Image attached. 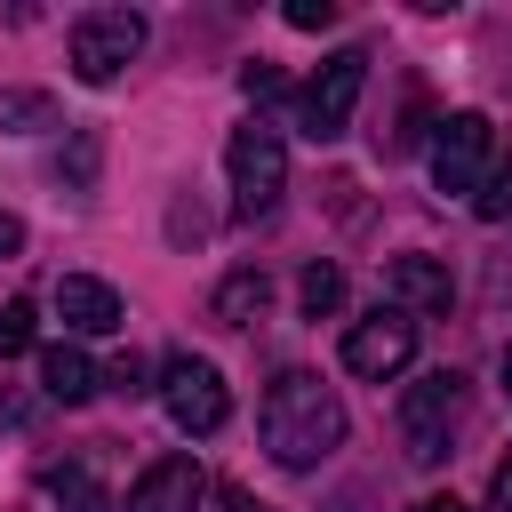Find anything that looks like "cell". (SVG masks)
I'll return each instance as SVG.
<instances>
[{"label": "cell", "instance_id": "25", "mask_svg": "<svg viewBox=\"0 0 512 512\" xmlns=\"http://www.w3.org/2000/svg\"><path fill=\"white\" fill-rule=\"evenodd\" d=\"M16 248H24V224H16L8 208H0V256H16Z\"/></svg>", "mask_w": 512, "mask_h": 512}, {"label": "cell", "instance_id": "17", "mask_svg": "<svg viewBox=\"0 0 512 512\" xmlns=\"http://www.w3.org/2000/svg\"><path fill=\"white\" fill-rule=\"evenodd\" d=\"M472 216H480V224H512V152H504V160L480 176V192H472Z\"/></svg>", "mask_w": 512, "mask_h": 512}, {"label": "cell", "instance_id": "8", "mask_svg": "<svg viewBox=\"0 0 512 512\" xmlns=\"http://www.w3.org/2000/svg\"><path fill=\"white\" fill-rule=\"evenodd\" d=\"M488 144H496L488 112H448V120L432 128V184H440V192H480Z\"/></svg>", "mask_w": 512, "mask_h": 512}, {"label": "cell", "instance_id": "12", "mask_svg": "<svg viewBox=\"0 0 512 512\" xmlns=\"http://www.w3.org/2000/svg\"><path fill=\"white\" fill-rule=\"evenodd\" d=\"M96 384H104V376H96V360H88L80 344H48V352H40V392H48L56 408L96 400Z\"/></svg>", "mask_w": 512, "mask_h": 512}, {"label": "cell", "instance_id": "21", "mask_svg": "<svg viewBox=\"0 0 512 512\" xmlns=\"http://www.w3.org/2000/svg\"><path fill=\"white\" fill-rule=\"evenodd\" d=\"M240 88H248V96H280V72L256 56V64H240Z\"/></svg>", "mask_w": 512, "mask_h": 512}, {"label": "cell", "instance_id": "2", "mask_svg": "<svg viewBox=\"0 0 512 512\" xmlns=\"http://www.w3.org/2000/svg\"><path fill=\"white\" fill-rule=\"evenodd\" d=\"M224 168H232V216H272L280 208V192H288V144H280V128H264V120H248V128H232V144H224Z\"/></svg>", "mask_w": 512, "mask_h": 512}, {"label": "cell", "instance_id": "7", "mask_svg": "<svg viewBox=\"0 0 512 512\" xmlns=\"http://www.w3.org/2000/svg\"><path fill=\"white\" fill-rule=\"evenodd\" d=\"M408 360H416V320H408V312L376 304L368 320L344 328V368H352L360 384H384V376H400Z\"/></svg>", "mask_w": 512, "mask_h": 512}, {"label": "cell", "instance_id": "16", "mask_svg": "<svg viewBox=\"0 0 512 512\" xmlns=\"http://www.w3.org/2000/svg\"><path fill=\"white\" fill-rule=\"evenodd\" d=\"M296 304H304V320H328V312L344 304V272H336V264H304V280H296Z\"/></svg>", "mask_w": 512, "mask_h": 512}, {"label": "cell", "instance_id": "3", "mask_svg": "<svg viewBox=\"0 0 512 512\" xmlns=\"http://www.w3.org/2000/svg\"><path fill=\"white\" fill-rule=\"evenodd\" d=\"M160 408H168V424L176 432H192V440H208V432H224V416H232V392H224V368L216 360H200V352H176L168 368H160Z\"/></svg>", "mask_w": 512, "mask_h": 512}, {"label": "cell", "instance_id": "5", "mask_svg": "<svg viewBox=\"0 0 512 512\" xmlns=\"http://www.w3.org/2000/svg\"><path fill=\"white\" fill-rule=\"evenodd\" d=\"M360 88H368V56H360V48H336V56L304 80V96H296V128H304L312 144H336V136L352 128Z\"/></svg>", "mask_w": 512, "mask_h": 512}, {"label": "cell", "instance_id": "20", "mask_svg": "<svg viewBox=\"0 0 512 512\" xmlns=\"http://www.w3.org/2000/svg\"><path fill=\"white\" fill-rule=\"evenodd\" d=\"M104 384H112V392H128V400H136V392H152V384H144V360H136V352H120V360L104 368Z\"/></svg>", "mask_w": 512, "mask_h": 512}, {"label": "cell", "instance_id": "4", "mask_svg": "<svg viewBox=\"0 0 512 512\" xmlns=\"http://www.w3.org/2000/svg\"><path fill=\"white\" fill-rule=\"evenodd\" d=\"M456 408H464V376L456 368H432L400 392V456L408 464H440L448 456V432H456Z\"/></svg>", "mask_w": 512, "mask_h": 512}, {"label": "cell", "instance_id": "10", "mask_svg": "<svg viewBox=\"0 0 512 512\" xmlns=\"http://www.w3.org/2000/svg\"><path fill=\"white\" fill-rule=\"evenodd\" d=\"M384 296H392V312H448L456 304V280H448V264L440 256H392L384 264Z\"/></svg>", "mask_w": 512, "mask_h": 512}, {"label": "cell", "instance_id": "1", "mask_svg": "<svg viewBox=\"0 0 512 512\" xmlns=\"http://www.w3.org/2000/svg\"><path fill=\"white\" fill-rule=\"evenodd\" d=\"M256 432H264L272 464L312 472V464H328V456L344 448V400H336V384H320L312 368H288V376H272V392H264V408H256Z\"/></svg>", "mask_w": 512, "mask_h": 512}, {"label": "cell", "instance_id": "9", "mask_svg": "<svg viewBox=\"0 0 512 512\" xmlns=\"http://www.w3.org/2000/svg\"><path fill=\"white\" fill-rule=\"evenodd\" d=\"M200 496H208V472H200L192 456H160V464L136 472L128 512H200Z\"/></svg>", "mask_w": 512, "mask_h": 512}, {"label": "cell", "instance_id": "23", "mask_svg": "<svg viewBox=\"0 0 512 512\" xmlns=\"http://www.w3.org/2000/svg\"><path fill=\"white\" fill-rule=\"evenodd\" d=\"M488 512H512V456L488 472Z\"/></svg>", "mask_w": 512, "mask_h": 512}, {"label": "cell", "instance_id": "22", "mask_svg": "<svg viewBox=\"0 0 512 512\" xmlns=\"http://www.w3.org/2000/svg\"><path fill=\"white\" fill-rule=\"evenodd\" d=\"M216 504H224V512H272V504H264V496H248L240 480H216Z\"/></svg>", "mask_w": 512, "mask_h": 512}, {"label": "cell", "instance_id": "15", "mask_svg": "<svg viewBox=\"0 0 512 512\" xmlns=\"http://www.w3.org/2000/svg\"><path fill=\"white\" fill-rule=\"evenodd\" d=\"M0 128H8V136L56 128V96H40V88H0Z\"/></svg>", "mask_w": 512, "mask_h": 512}, {"label": "cell", "instance_id": "24", "mask_svg": "<svg viewBox=\"0 0 512 512\" xmlns=\"http://www.w3.org/2000/svg\"><path fill=\"white\" fill-rule=\"evenodd\" d=\"M72 176H80V184H88V176H96V136H88V128H80V136H72Z\"/></svg>", "mask_w": 512, "mask_h": 512}, {"label": "cell", "instance_id": "6", "mask_svg": "<svg viewBox=\"0 0 512 512\" xmlns=\"http://www.w3.org/2000/svg\"><path fill=\"white\" fill-rule=\"evenodd\" d=\"M136 56H144V16L136 8H88L72 24V72L88 88L120 80V64H136Z\"/></svg>", "mask_w": 512, "mask_h": 512}, {"label": "cell", "instance_id": "18", "mask_svg": "<svg viewBox=\"0 0 512 512\" xmlns=\"http://www.w3.org/2000/svg\"><path fill=\"white\" fill-rule=\"evenodd\" d=\"M32 328H40V312H32L24 296H8V304H0V360L32 352Z\"/></svg>", "mask_w": 512, "mask_h": 512}, {"label": "cell", "instance_id": "14", "mask_svg": "<svg viewBox=\"0 0 512 512\" xmlns=\"http://www.w3.org/2000/svg\"><path fill=\"white\" fill-rule=\"evenodd\" d=\"M48 496H56V512H120L88 464H56V472H48Z\"/></svg>", "mask_w": 512, "mask_h": 512}, {"label": "cell", "instance_id": "13", "mask_svg": "<svg viewBox=\"0 0 512 512\" xmlns=\"http://www.w3.org/2000/svg\"><path fill=\"white\" fill-rule=\"evenodd\" d=\"M264 304H272V280H264L256 264L224 272V280H216V296H208V312H216L224 328H256V320H264Z\"/></svg>", "mask_w": 512, "mask_h": 512}, {"label": "cell", "instance_id": "11", "mask_svg": "<svg viewBox=\"0 0 512 512\" xmlns=\"http://www.w3.org/2000/svg\"><path fill=\"white\" fill-rule=\"evenodd\" d=\"M56 312H64L72 336H112V328H120V296H112L104 280H88V272H64V280H56Z\"/></svg>", "mask_w": 512, "mask_h": 512}, {"label": "cell", "instance_id": "26", "mask_svg": "<svg viewBox=\"0 0 512 512\" xmlns=\"http://www.w3.org/2000/svg\"><path fill=\"white\" fill-rule=\"evenodd\" d=\"M416 512H464V504H456V496H424Z\"/></svg>", "mask_w": 512, "mask_h": 512}, {"label": "cell", "instance_id": "19", "mask_svg": "<svg viewBox=\"0 0 512 512\" xmlns=\"http://www.w3.org/2000/svg\"><path fill=\"white\" fill-rule=\"evenodd\" d=\"M288 24L296 32H328L336 24V0H288Z\"/></svg>", "mask_w": 512, "mask_h": 512}, {"label": "cell", "instance_id": "27", "mask_svg": "<svg viewBox=\"0 0 512 512\" xmlns=\"http://www.w3.org/2000/svg\"><path fill=\"white\" fill-rule=\"evenodd\" d=\"M496 376H504V400H512V344L496 352Z\"/></svg>", "mask_w": 512, "mask_h": 512}]
</instances>
